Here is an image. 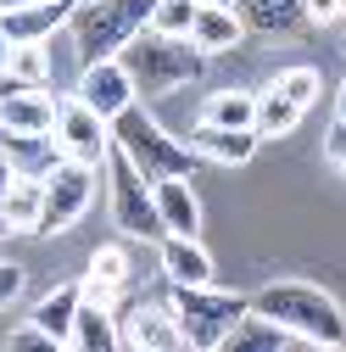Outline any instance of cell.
Returning a JSON list of instances; mask_svg holds the SVG:
<instances>
[{"instance_id":"1","label":"cell","mask_w":346,"mask_h":352,"mask_svg":"<svg viewBox=\"0 0 346 352\" xmlns=\"http://www.w3.org/2000/svg\"><path fill=\"white\" fill-rule=\"evenodd\" d=\"M257 314H268L274 324H285L301 346H346V314L324 285L308 280H274L257 296H246Z\"/></svg>"},{"instance_id":"2","label":"cell","mask_w":346,"mask_h":352,"mask_svg":"<svg viewBox=\"0 0 346 352\" xmlns=\"http://www.w3.org/2000/svg\"><path fill=\"white\" fill-rule=\"evenodd\" d=\"M117 62L128 67V78H135V96H146V101L185 90V84L201 78V67H207V56L190 45L185 34H162V28H140V34L117 51Z\"/></svg>"},{"instance_id":"3","label":"cell","mask_w":346,"mask_h":352,"mask_svg":"<svg viewBox=\"0 0 346 352\" xmlns=\"http://www.w3.org/2000/svg\"><path fill=\"white\" fill-rule=\"evenodd\" d=\"M112 146L135 162L151 185H157V179H190V173L201 168V151H196V146H179L140 101L123 107V112L112 118Z\"/></svg>"},{"instance_id":"4","label":"cell","mask_w":346,"mask_h":352,"mask_svg":"<svg viewBox=\"0 0 346 352\" xmlns=\"http://www.w3.org/2000/svg\"><path fill=\"white\" fill-rule=\"evenodd\" d=\"M67 28H73L78 67H90L101 56H117L140 28H151V0H78Z\"/></svg>"},{"instance_id":"5","label":"cell","mask_w":346,"mask_h":352,"mask_svg":"<svg viewBox=\"0 0 346 352\" xmlns=\"http://www.w3.org/2000/svg\"><path fill=\"white\" fill-rule=\"evenodd\" d=\"M168 314L179 324L185 346L196 352H218L229 324L246 314V296H229V291H212V285H168Z\"/></svg>"},{"instance_id":"6","label":"cell","mask_w":346,"mask_h":352,"mask_svg":"<svg viewBox=\"0 0 346 352\" xmlns=\"http://www.w3.org/2000/svg\"><path fill=\"white\" fill-rule=\"evenodd\" d=\"M106 179H112V224L123 235H140V241H162V218H157V196H151V179L128 162L117 146L106 151Z\"/></svg>"},{"instance_id":"7","label":"cell","mask_w":346,"mask_h":352,"mask_svg":"<svg viewBox=\"0 0 346 352\" xmlns=\"http://www.w3.org/2000/svg\"><path fill=\"white\" fill-rule=\"evenodd\" d=\"M39 190H45V207H39V235L73 230L78 218L90 212V201H95V168L62 157V162L45 173V179H39Z\"/></svg>"},{"instance_id":"8","label":"cell","mask_w":346,"mask_h":352,"mask_svg":"<svg viewBox=\"0 0 346 352\" xmlns=\"http://www.w3.org/2000/svg\"><path fill=\"white\" fill-rule=\"evenodd\" d=\"M51 135H56L62 157L90 162V168H101L106 151H112V123H106L101 112H90L78 96H73V101H56V123H51Z\"/></svg>"},{"instance_id":"9","label":"cell","mask_w":346,"mask_h":352,"mask_svg":"<svg viewBox=\"0 0 346 352\" xmlns=\"http://www.w3.org/2000/svg\"><path fill=\"white\" fill-rule=\"evenodd\" d=\"M78 101L112 123L123 107H135L140 96H135V78H128V67H123L117 56H101V62H90V67H78Z\"/></svg>"},{"instance_id":"10","label":"cell","mask_w":346,"mask_h":352,"mask_svg":"<svg viewBox=\"0 0 346 352\" xmlns=\"http://www.w3.org/2000/svg\"><path fill=\"white\" fill-rule=\"evenodd\" d=\"M117 346H140V352H179V346H185V336H179V324H173L168 302H146V307H135L128 319H117Z\"/></svg>"},{"instance_id":"11","label":"cell","mask_w":346,"mask_h":352,"mask_svg":"<svg viewBox=\"0 0 346 352\" xmlns=\"http://www.w3.org/2000/svg\"><path fill=\"white\" fill-rule=\"evenodd\" d=\"M235 17L246 34H263V39H290V34H308V6L301 0H229Z\"/></svg>"},{"instance_id":"12","label":"cell","mask_w":346,"mask_h":352,"mask_svg":"<svg viewBox=\"0 0 346 352\" xmlns=\"http://www.w3.org/2000/svg\"><path fill=\"white\" fill-rule=\"evenodd\" d=\"M73 6H78V0H28V6H12V12H0V34H6V45L51 39L73 17Z\"/></svg>"},{"instance_id":"13","label":"cell","mask_w":346,"mask_h":352,"mask_svg":"<svg viewBox=\"0 0 346 352\" xmlns=\"http://www.w3.org/2000/svg\"><path fill=\"white\" fill-rule=\"evenodd\" d=\"M290 346H301L285 324H274L268 314H257V307L246 302V314L229 324V336H224V352H290Z\"/></svg>"},{"instance_id":"14","label":"cell","mask_w":346,"mask_h":352,"mask_svg":"<svg viewBox=\"0 0 346 352\" xmlns=\"http://www.w3.org/2000/svg\"><path fill=\"white\" fill-rule=\"evenodd\" d=\"M162 280L168 285H212V257L196 235H162Z\"/></svg>"},{"instance_id":"15","label":"cell","mask_w":346,"mask_h":352,"mask_svg":"<svg viewBox=\"0 0 346 352\" xmlns=\"http://www.w3.org/2000/svg\"><path fill=\"white\" fill-rule=\"evenodd\" d=\"M157 218H162V235H201V201L190 190V179H157Z\"/></svg>"},{"instance_id":"16","label":"cell","mask_w":346,"mask_h":352,"mask_svg":"<svg viewBox=\"0 0 346 352\" xmlns=\"http://www.w3.org/2000/svg\"><path fill=\"white\" fill-rule=\"evenodd\" d=\"M0 123L6 129H28V135H45L56 123V96L45 84H23V90L0 96Z\"/></svg>"},{"instance_id":"17","label":"cell","mask_w":346,"mask_h":352,"mask_svg":"<svg viewBox=\"0 0 346 352\" xmlns=\"http://www.w3.org/2000/svg\"><path fill=\"white\" fill-rule=\"evenodd\" d=\"M240 17H235V6H196V17H190V45L201 51V56H218V51H235L240 45Z\"/></svg>"},{"instance_id":"18","label":"cell","mask_w":346,"mask_h":352,"mask_svg":"<svg viewBox=\"0 0 346 352\" xmlns=\"http://www.w3.org/2000/svg\"><path fill=\"white\" fill-rule=\"evenodd\" d=\"M190 146L201 151V162H251L257 157V129H218V123H196Z\"/></svg>"},{"instance_id":"19","label":"cell","mask_w":346,"mask_h":352,"mask_svg":"<svg viewBox=\"0 0 346 352\" xmlns=\"http://www.w3.org/2000/svg\"><path fill=\"white\" fill-rule=\"evenodd\" d=\"M67 346H78V352H112V346H117V319H112V307L95 302V296H84L78 314H73V330H67Z\"/></svg>"},{"instance_id":"20","label":"cell","mask_w":346,"mask_h":352,"mask_svg":"<svg viewBox=\"0 0 346 352\" xmlns=\"http://www.w3.org/2000/svg\"><path fill=\"white\" fill-rule=\"evenodd\" d=\"M39 207H45V190L28 173H12V185L0 190V218L12 224V235H39Z\"/></svg>"},{"instance_id":"21","label":"cell","mask_w":346,"mask_h":352,"mask_svg":"<svg viewBox=\"0 0 346 352\" xmlns=\"http://www.w3.org/2000/svg\"><path fill=\"white\" fill-rule=\"evenodd\" d=\"M78 302H84V280H73V285H56L51 296H39L34 302V324L45 330L56 346H67V330H73V314H78Z\"/></svg>"},{"instance_id":"22","label":"cell","mask_w":346,"mask_h":352,"mask_svg":"<svg viewBox=\"0 0 346 352\" xmlns=\"http://www.w3.org/2000/svg\"><path fill=\"white\" fill-rule=\"evenodd\" d=\"M128 291V252L123 246H101L90 257V274H84V296H95V302H112Z\"/></svg>"},{"instance_id":"23","label":"cell","mask_w":346,"mask_h":352,"mask_svg":"<svg viewBox=\"0 0 346 352\" xmlns=\"http://www.w3.org/2000/svg\"><path fill=\"white\" fill-rule=\"evenodd\" d=\"M301 112L308 107H296L279 84H268L263 96H257V112H251V129H257V140H279V135H290V129L301 123Z\"/></svg>"},{"instance_id":"24","label":"cell","mask_w":346,"mask_h":352,"mask_svg":"<svg viewBox=\"0 0 346 352\" xmlns=\"http://www.w3.org/2000/svg\"><path fill=\"white\" fill-rule=\"evenodd\" d=\"M251 112H257V96H246V90H218V96L201 107V123H218V129H251Z\"/></svg>"},{"instance_id":"25","label":"cell","mask_w":346,"mask_h":352,"mask_svg":"<svg viewBox=\"0 0 346 352\" xmlns=\"http://www.w3.org/2000/svg\"><path fill=\"white\" fill-rule=\"evenodd\" d=\"M6 67L23 78V84H51V56H45V39H28V45H12V56H6Z\"/></svg>"},{"instance_id":"26","label":"cell","mask_w":346,"mask_h":352,"mask_svg":"<svg viewBox=\"0 0 346 352\" xmlns=\"http://www.w3.org/2000/svg\"><path fill=\"white\" fill-rule=\"evenodd\" d=\"M196 6H201V0H151V28H162V34H190Z\"/></svg>"},{"instance_id":"27","label":"cell","mask_w":346,"mask_h":352,"mask_svg":"<svg viewBox=\"0 0 346 352\" xmlns=\"http://www.w3.org/2000/svg\"><path fill=\"white\" fill-rule=\"evenodd\" d=\"M274 84H279L296 107H313V101H319V73H313V67H285Z\"/></svg>"},{"instance_id":"28","label":"cell","mask_w":346,"mask_h":352,"mask_svg":"<svg viewBox=\"0 0 346 352\" xmlns=\"http://www.w3.org/2000/svg\"><path fill=\"white\" fill-rule=\"evenodd\" d=\"M39 346H56V341H51L45 330H39L34 319H28L23 330H12V352H39Z\"/></svg>"},{"instance_id":"29","label":"cell","mask_w":346,"mask_h":352,"mask_svg":"<svg viewBox=\"0 0 346 352\" xmlns=\"http://www.w3.org/2000/svg\"><path fill=\"white\" fill-rule=\"evenodd\" d=\"M17 291H23V269L17 263H0V307L17 302Z\"/></svg>"},{"instance_id":"30","label":"cell","mask_w":346,"mask_h":352,"mask_svg":"<svg viewBox=\"0 0 346 352\" xmlns=\"http://www.w3.org/2000/svg\"><path fill=\"white\" fill-rule=\"evenodd\" d=\"M324 151H330V162L346 173V123L335 118V129H330V140H324Z\"/></svg>"},{"instance_id":"31","label":"cell","mask_w":346,"mask_h":352,"mask_svg":"<svg viewBox=\"0 0 346 352\" xmlns=\"http://www.w3.org/2000/svg\"><path fill=\"white\" fill-rule=\"evenodd\" d=\"M301 6H308V23H313V28H324L330 17H341V6H335V0H301Z\"/></svg>"},{"instance_id":"32","label":"cell","mask_w":346,"mask_h":352,"mask_svg":"<svg viewBox=\"0 0 346 352\" xmlns=\"http://www.w3.org/2000/svg\"><path fill=\"white\" fill-rule=\"evenodd\" d=\"M12 185V162H6V151H0V190Z\"/></svg>"},{"instance_id":"33","label":"cell","mask_w":346,"mask_h":352,"mask_svg":"<svg viewBox=\"0 0 346 352\" xmlns=\"http://www.w3.org/2000/svg\"><path fill=\"white\" fill-rule=\"evenodd\" d=\"M335 118L346 123V78H341V107H335Z\"/></svg>"},{"instance_id":"34","label":"cell","mask_w":346,"mask_h":352,"mask_svg":"<svg viewBox=\"0 0 346 352\" xmlns=\"http://www.w3.org/2000/svg\"><path fill=\"white\" fill-rule=\"evenodd\" d=\"M6 56H12V45H6V34H0V67H6Z\"/></svg>"},{"instance_id":"35","label":"cell","mask_w":346,"mask_h":352,"mask_svg":"<svg viewBox=\"0 0 346 352\" xmlns=\"http://www.w3.org/2000/svg\"><path fill=\"white\" fill-rule=\"evenodd\" d=\"M12 6H28V0H0V12H12Z\"/></svg>"},{"instance_id":"36","label":"cell","mask_w":346,"mask_h":352,"mask_svg":"<svg viewBox=\"0 0 346 352\" xmlns=\"http://www.w3.org/2000/svg\"><path fill=\"white\" fill-rule=\"evenodd\" d=\"M6 235H12V224H6V218H0V241H6Z\"/></svg>"},{"instance_id":"37","label":"cell","mask_w":346,"mask_h":352,"mask_svg":"<svg viewBox=\"0 0 346 352\" xmlns=\"http://www.w3.org/2000/svg\"><path fill=\"white\" fill-rule=\"evenodd\" d=\"M201 6H229V0H201Z\"/></svg>"},{"instance_id":"38","label":"cell","mask_w":346,"mask_h":352,"mask_svg":"<svg viewBox=\"0 0 346 352\" xmlns=\"http://www.w3.org/2000/svg\"><path fill=\"white\" fill-rule=\"evenodd\" d=\"M335 6H341V17H346V0H335Z\"/></svg>"}]
</instances>
